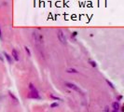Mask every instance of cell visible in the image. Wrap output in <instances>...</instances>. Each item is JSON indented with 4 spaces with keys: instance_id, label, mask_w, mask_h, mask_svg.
Masks as SVG:
<instances>
[{
    "instance_id": "1",
    "label": "cell",
    "mask_w": 124,
    "mask_h": 112,
    "mask_svg": "<svg viewBox=\"0 0 124 112\" xmlns=\"http://www.w3.org/2000/svg\"><path fill=\"white\" fill-rule=\"evenodd\" d=\"M64 85H65V86H66L67 88H69V89H72V90H74V91L78 92V93H83L80 89L78 87L76 84H74V83H71V82H65V83H64Z\"/></svg>"
},
{
    "instance_id": "2",
    "label": "cell",
    "mask_w": 124,
    "mask_h": 112,
    "mask_svg": "<svg viewBox=\"0 0 124 112\" xmlns=\"http://www.w3.org/2000/svg\"><path fill=\"white\" fill-rule=\"evenodd\" d=\"M57 36H58V39H59L62 44H66L67 39H66V37L64 36V34H63V32H62V30H58Z\"/></svg>"
},
{
    "instance_id": "3",
    "label": "cell",
    "mask_w": 124,
    "mask_h": 112,
    "mask_svg": "<svg viewBox=\"0 0 124 112\" xmlns=\"http://www.w3.org/2000/svg\"><path fill=\"white\" fill-rule=\"evenodd\" d=\"M28 98H33V99H40V96H39V93L37 92V89H34L30 91V93L28 94Z\"/></svg>"
},
{
    "instance_id": "4",
    "label": "cell",
    "mask_w": 124,
    "mask_h": 112,
    "mask_svg": "<svg viewBox=\"0 0 124 112\" xmlns=\"http://www.w3.org/2000/svg\"><path fill=\"white\" fill-rule=\"evenodd\" d=\"M11 56H12V58L16 62H19V61H20V57H19L18 51L15 50V49H13L12 51H11Z\"/></svg>"
},
{
    "instance_id": "5",
    "label": "cell",
    "mask_w": 124,
    "mask_h": 112,
    "mask_svg": "<svg viewBox=\"0 0 124 112\" xmlns=\"http://www.w3.org/2000/svg\"><path fill=\"white\" fill-rule=\"evenodd\" d=\"M112 108H113V110H116V111H118V110H119L120 105H119V103H118V101H116V102H114V103L112 104Z\"/></svg>"
},
{
    "instance_id": "6",
    "label": "cell",
    "mask_w": 124,
    "mask_h": 112,
    "mask_svg": "<svg viewBox=\"0 0 124 112\" xmlns=\"http://www.w3.org/2000/svg\"><path fill=\"white\" fill-rule=\"evenodd\" d=\"M3 54H4V56H5V58L7 59V61H8V63L11 64H12V57H11L10 55H8V54L7 52H4Z\"/></svg>"
},
{
    "instance_id": "7",
    "label": "cell",
    "mask_w": 124,
    "mask_h": 112,
    "mask_svg": "<svg viewBox=\"0 0 124 112\" xmlns=\"http://www.w3.org/2000/svg\"><path fill=\"white\" fill-rule=\"evenodd\" d=\"M89 63L91 64V65H92L93 67H96V66H97V64L94 62V61H93V60H89Z\"/></svg>"
},
{
    "instance_id": "8",
    "label": "cell",
    "mask_w": 124,
    "mask_h": 112,
    "mask_svg": "<svg viewBox=\"0 0 124 112\" xmlns=\"http://www.w3.org/2000/svg\"><path fill=\"white\" fill-rule=\"evenodd\" d=\"M67 72L68 73H78V70L75 68H69L67 69Z\"/></svg>"
},
{
    "instance_id": "9",
    "label": "cell",
    "mask_w": 124,
    "mask_h": 112,
    "mask_svg": "<svg viewBox=\"0 0 124 112\" xmlns=\"http://www.w3.org/2000/svg\"><path fill=\"white\" fill-rule=\"evenodd\" d=\"M24 50H25V51H26V53L28 54V56H31V51H30L29 48H28L27 46H25V47H24Z\"/></svg>"
},
{
    "instance_id": "10",
    "label": "cell",
    "mask_w": 124,
    "mask_h": 112,
    "mask_svg": "<svg viewBox=\"0 0 124 112\" xmlns=\"http://www.w3.org/2000/svg\"><path fill=\"white\" fill-rule=\"evenodd\" d=\"M106 83H107V84H108V85H109V86H110L112 89H114V85H113V83H112L111 81H109L108 80H106Z\"/></svg>"
},
{
    "instance_id": "11",
    "label": "cell",
    "mask_w": 124,
    "mask_h": 112,
    "mask_svg": "<svg viewBox=\"0 0 124 112\" xmlns=\"http://www.w3.org/2000/svg\"><path fill=\"white\" fill-rule=\"evenodd\" d=\"M50 97H51V98H52V99H54V100H60V101H61V98H59V97H57V96H54V95H53V94H50Z\"/></svg>"
},
{
    "instance_id": "12",
    "label": "cell",
    "mask_w": 124,
    "mask_h": 112,
    "mask_svg": "<svg viewBox=\"0 0 124 112\" xmlns=\"http://www.w3.org/2000/svg\"><path fill=\"white\" fill-rule=\"evenodd\" d=\"M8 93H9V95L11 96V98H13V99L15 100V101H18V99H17V98H16L15 96H14V94H13V93H11V92H8Z\"/></svg>"
},
{
    "instance_id": "13",
    "label": "cell",
    "mask_w": 124,
    "mask_h": 112,
    "mask_svg": "<svg viewBox=\"0 0 124 112\" xmlns=\"http://www.w3.org/2000/svg\"><path fill=\"white\" fill-rule=\"evenodd\" d=\"M29 89H30V91H32V90L36 89V87L34 86V84H33V83H29Z\"/></svg>"
},
{
    "instance_id": "14",
    "label": "cell",
    "mask_w": 124,
    "mask_h": 112,
    "mask_svg": "<svg viewBox=\"0 0 124 112\" xmlns=\"http://www.w3.org/2000/svg\"><path fill=\"white\" fill-rule=\"evenodd\" d=\"M77 36H78V32H73L72 33V36H71V38H75Z\"/></svg>"
},
{
    "instance_id": "15",
    "label": "cell",
    "mask_w": 124,
    "mask_h": 112,
    "mask_svg": "<svg viewBox=\"0 0 124 112\" xmlns=\"http://www.w3.org/2000/svg\"><path fill=\"white\" fill-rule=\"evenodd\" d=\"M57 106H58V104H57V103H52V104L50 105V107H51V108H54V107H57Z\"/></svg>"
},
{
    "instance_id": "16",
    "label": "cell",
    "mask_w": 124,
    "mask_h": 112,
    "mask_svg": "<svg viewBox=\"0 0 124 112\" xmlns=\"http://www.w3.org/2000/svg\"><path fill=\"white\" fill-rule=\"evenodd\" d=\"M105 112H110V109H109V106H106L105 107V110H104Z\"/></svg>"
},
{
    "instance_id": "17",
    "label": "cell",
    "mask_w": 124,
    "mask_h": 112,
    "mask_svg": "<svg viewBox=\"0 0 124 112\" xmlns=\"http://www.w3.org/2000/svg\"><path fill=\"white\" fill-rule=\"evenodd\" d=\"M121 99H122V95H118L117 96V101H120Z\"/></svg>"
},
{
    "instance_id": "18",
    "label": "cell",
    "mask_w": 124,
    "mask_h": 112,
    "mask_svg": "<svg viewBox=\"0 0 124 112\" xmlns=\"http://www.w3.org/2000/svg\"><path fill=\"white\" fill-rule=\"evenodd\" d=\"M0 39H2V31H1V27H0Z\"/></svg>"
},
{
    "instance_id": "19",
    "label": "cell",
    "mask_w": 124,
    "mask_h": 112,
    "mask_svg": "<svg viewBox=\"0 0 124 112\" xmlns=\"http://www.w3.org/2000/svg\"><path fill=\"white\" fill-rule=\"evenodd\" d=\"M112 112H118V111H116V110H113Z\"/></svg>"
},
{
    "instance_id": "20",
    "label": "cell",
    "mask_w": 124,
    "mask_h": 112,
    "mask_svg": "<svg viewBox=\"0 0 124 112\" xmlns=\"http://www.w3.org/2000/svg\"><path fill=\"white\" fill-rule=\"evenodd\" d=\"M1 98H2V96H1V94H0V100H1Z\"/></svg>"
}]
</instances>
